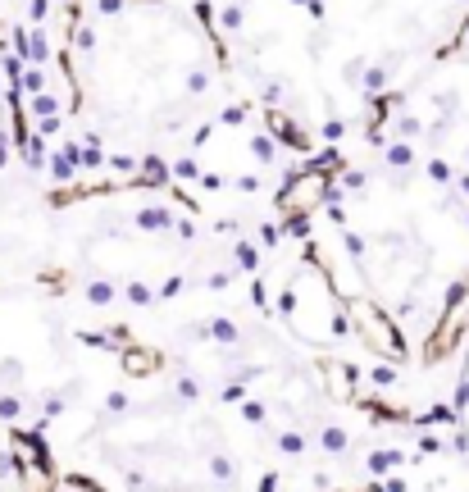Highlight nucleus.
<instances>
[{
	"mask_svg": "<svg viewBox=\"0 0 469 492\" xmlns=\"http://www.w3.org/2000/svg\"><path fill=\"white\" fill-rule=\"evenodd\" d=\"M451 415H456V424H465V442H469V355H465V365H461V379H456Z\"/></svg>",
	"mask_w": 469,
	"mask_h": 492,
	"instance_id": "f257e3e1",
	"label": "nucleus"
},
{
	"mask_svg": "<svg viewBox=\"0 0 469 492\" xmlns=\"http://www.w3.org/2000/svg\"><path fill=\"white\" fill-rule=\"evenodd\" d=\"M51 492H114L105 479H91V474H64V479H55Z\"/></svg>",
	"mask_w": 469,
	"mask_h": 492,
	"instance_id": "f03ea898",
	"label": "nucleus"
}]
</instances>
